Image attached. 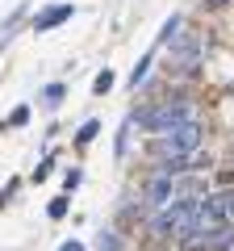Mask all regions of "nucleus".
Wrapping results in <instances>:
<instances>
[{
    "instance_id": "10",
    "label": "nucleus",
    "mask_w": 234,
    "mask_h": 251,
    "mask_svg": "<svg viewBox=\"0 0 234 251\" xmlns=\"http://www.w3.org/2000/svg\"><path fill=\"white\" fill-rule=\"evenodd\" d=\"M146 67H151V54H142V59H138V67L130 72V88H138V84L146 80Z\"/></svg>"
},
{
    "instance_id": "23",
    "label": "nucleus",
    "mask_w": 234,
    "mask_h": 251,
    "mask_svg": "<svg viewBox=\"0 0 234 251\" xmlns=\"http://www.w3.org/2000/svg\"><path fill=\"white\" fill-rule=\"evenodd\" d=\"M205 4H230V0H205Z\"/></svg>"
},
{
    "instance_id": "7",
    "label": "nucleus",
    "mask_w": 234,
    "mask_h": 251,
    "mask_svg": "<svg viewBox=\"0 0 234 251\" xmlns=\"http://www.w3.org/2000/svg\"><path fill=\"white\" fill-rule=\"evenodd\" d=\"M71 4H54V9H46V13H38L34 17V34H46V29H54V25H63L67 17H71Z\"/></svg>"
},
{
    "instance_id": "14",
    "label": "nucleus",
    "mask_w": 234,
    "mask_h": 251,
    "mask_svg": "<svg viewBox=\"0 0 234 251\" xmlns=\"http://www.w3.org/2000/svg\"><path fill=\"white\" fill-rule=\"evenodd\" d=\"M21 17H25V9H17V13H13L9 21H4V29H0V38H13V29L21 25Z\"/></svg>"
},
{
    "instance_id": "16",
    "label": "nucleus",
    "mask_w": 234,
    "mask_h": 251,
    "mask_svg": "<svg viewBox=\"0 0 234 251\" xmlns=\"http://www.w3.org/2000/svg\"><path fill=\"white\" fill-rule=\"evenodd\" d=\"M217 205H222V214H226V222L234 226V193H226V197H217Z\"/></svg>"
},
{
    "instance_id": "1",
    "label": "nucleus",
    "mask_w": 234,
    "mask_h": 251,
    "mask_svg": "<svg viewBox=\"0 0 234 251\" xmlns=\"http://www.w3.org/2000/svg\"><path fill=\"white\" fill-rule=\"evenodd\" d=\"M201 130L197 122H184V126H171L167 134H155V143H151V155L155 159H188V155H197L201 151Z\"/></svg>"
},
{
    "instance_id": "3",
    "label": "nucleus",
    "mask_w": 234,
    "mask_h": 251,
    "mask_svg": "<svg viewBox=\"0 0 234 251\" xmlns=\"http://www.w3.org/2000/svg\"><path fill=\"white\" fill-rule=\"evenodd\" d=\"M201 59H205V34H201V29L176 34V42L167 46V72H171V75H188V72H197Z\"/></svg>"
},
{
    "instance_id": "4",
    "label": "nucleus",
    "mask_w": 234,
    "mask_h": 251,
    "mask_svg": "<svg viewBox=\"0 0 234 251\" xmlns=\"http://www.w3.org/2000/svg\"><path fill=\"white\" fill-rule=\"evenodd\" d=\"M192 222H197V201H171V205L155 218V230L171 234V239H188Z\"/></svg>"
},
{
    "instance_id": "11",
    "label": "nucleus",
    "mask_w": 234,
    "mask_h": 251,
    "mask_svg": "<svg viewBox=\"0 0 234 251\" xmlns=\"http://www.w3.org/2000/svg\"><path fill=\"white\" fill-rule=\"evenodd\" d=\"M109 88H113V72H109V67H105V72H100L96 80H92V92H96V97H105Z\"/></svg>"
},
{
    "instance_id": "22",
    "label": "nucleus",
    "mask_w": 234,
    "mask_h": 251,
    "mask_svg": "<svg viewBox=\"0 0 234 251\" xmlns=\"http://www.w3.org/2000/svg\"><path fill=\"white\" fill-rule=\"evenodd\" d=\"M59 251H84V243H75V239H71V243H63Z\"/></svg>"
},
{
    "instance_id": "12",
    "label": "nucleus",
    "mask_w": 234,
    "mask_h": 251,
    "mask_svg": "<svg viewBox=\"0 0 234 251\" xmlns=\"http://www.w3.org/2000/svg\"><path fill=\"white\" fill-rule=\"evenodd\" d=\"M96 134H100V122H84V126H80V134H75V143L84 147V143H92Z\"/></svg>"
},
{
    "instance_id": "21",
    "label": "nucleus",
    "mask_w": 234,
    "mask_h": 251,
    "mask_svg": "<svg viewBox=\"0 0 234 251\" xmlns=\"http://www.w3.org/2000/svg\"><path fill=\"white\" fill-rule=\"evenodd\" d=\"M80 180H84V176H80V172L71 168V172H67V176H63V184H67V188H75V184H80Z\"/></svg>"
},
{
    "instance_id": "2",
    "label": "nucleus",
    "mask_w": 234,
    "mask_h": 251,
    "mask_svg": "<svg viewBox=\"0 0 234 251\" xmlns=\"http://www.w3.org/2000/svg\"><path fill=\"white\" fill-rule=\"evenodd\" d=\"M142 130H151V134H167L171 126H184V122H192V100L188 97H176V100H155V105H146V109H138V117H134Z\"/></svg>"
},
{
    "instance_id": "15",
    "label": "nucleus",
    "mask_w": 234,
    "mask_h": 251,
    "mask_svg": "<svg viewBox=\"0 0 234 251\" xmlns=\"http://www.w3.org/2000/svg\"><path fill=\"white\" fill-rule=\"evenodd\" d=\"M25 122H29V105H17V109H13V117H9V126L17 130V126H25Z\"/></svg>"
},
{
    "instance_id": "6",
    "label": "nucleus",
    "mask_w": 234,
    "mask_h": 251,
    "mask_svg": "<svg viewBox=\"0 0 234 251\" xmlns=\"http://www.w3.org/2000/svg\"><path fill=\"white\" fill-rule=\"evenodd\" d=\"M142 201L151 209H159V205L167 209L171 201H176V184H171L167 176H151V180H146V188H142Z\"/></svg>"
},
{
    "instance_id": "19",
    "label": "nucleus",
    "mask_w": 234,
    "mask_h": 251,
    "mask_svg": "<svg viewBox=\"0 0 234 251\" xmlns=\"http://www.w3.org/2000/svg\"><path fill=\"white\" fill-rule=\"evenodd\" d=\"M46 176H50V155H46V159L34 168V180H46Z\"/></svg>"
},
{
    "instance_id": "17",
    "label": "nucleus",
    "mask_w": 234,
    "mask_h": 251,
    "mask_svg": "<svg viewBox=\"0 0 234 251\" xmlns=\"http://www.w3.org/2000/svg\"><path fill=\"white\" fill-rule=\"evenodd\" d=\"M96 247H100V251H117V247H121V239H113V234L105 230V234L96 239Z\"/></svg>"
},
{
    "instance_id": "8",
    "label": "nucleus",
    "mask_w": 234,
    "mask_h": 251,
    "mask_svg": "<svg viewBox=\"0 0 234 251\" xmlns=\"http://www.w3.org/2000/svg\"><path fill=\"white\" fill-rule=\"evenodd\" d=\"M180 25H184L180 17H167V21H163V29H159V46H171V42H176V34H180Z\"/></svg>"
},
{
    "instance_id": "20",
    "label": "nucleus",
    "mask_w": 234,
    "mask_h": 251,
    "mask_svg": "<svg viewBox=\"0 0 234 251\" xmlns=\"http://www.w3.org/2000/svg\"><path fill=\"white\" fill-rule=\"evenodd\" d=\"M126 134H130V122H126V126H121V134H117V155H126V143H130V138H126Z\"/></svg>"
},
{
    "instance_id": "9",
    "label": "nucleus",
    "mask_w": 234,
    "mask_h": 251,
    "mask_svg": "<svg viewBox=\"0 0 234 251\" xmlns=\"http://www.w3.org/2000/svg\"><path fill=\"white\" fill-rule=\"evenodd\" d=\"M63 92H67L63 84H46V88H42V105H46V109H54L59 100H63Z\"/></svg>"
},
{
    "instance_id": "13",
    "label": "nucleus",
    "mask_w": 234,
    "mask_h": 251,
    "mask_svg": "<svg viewBox=\"0 0 234 251\" xmlns=\"http://www.w3.org/2000/svg\"><path fill=\"white\" fill-rule=\"evenodd\" d=\"M201 188H205V180H201V176H188V180L176 184V193H188V197H192V193H201Z\"/></svg>"
},
{
    "instance_id": "5",
    "label": "nucleus",
    "mask_w": 234,
    "mask_h": 251,
    "mask_svg": "<svg viewBox=\"0 0 234 251\" xmlns=\"http://www.w3.org/2000/svg\"><path fill=\"white\" fill-rule=\"evenodd\" d=\"M230 243H234V226L222 222V226H213V230H201V234H192V239H184V247L188 251H226Z\"/></svg>"
},
{
    "instance_id": "18",
    "label": "nucleus",
    "mask_w": 234,
    "mask_h": 251,
    "mask_svg": "<svg viewBox=\"0 0 234 251\" xmlns=\"http://www.w3.org/2000/svg\"><path fill=\"white\" fill-rule=\"evenodd\" d=\"M46 214H50V218H54V222H59V218H63V214H67V201H63V197H54V201H50V209H46Z\"/></svg>"
}]
</instances>
